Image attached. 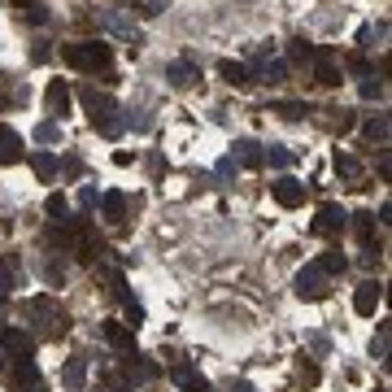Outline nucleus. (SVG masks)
Masks as SVG:
<instances>
[{"label": "nucleus", "instance_id": "393cba45", "mask_svg": "<svg viewBox=\"0 0 392 392\" xmlns=\"http://www.w3.org/2000/svg\"><path fill=\"white\" fill-rule=\"evenodd\" d=\"M275 113H284V118H305V105H297V101H284V105H275Z\"/></svg>", "mask_w": 392, "mask_h": 392}, {"label": "nucleus", "instance_id": "4be33fe9", "mask_svg": "<svg viewBox=\"0 0 392 392\" xmlns=\"http://www.w3.org/2000/svg\"><path fill=\"white\" fill-rule=\"evenodd\" d=\"M236 149H240V161H244V166H261V153H257L253 140H240Z\"/></svg>", "mask_w": 392, "mask_h": 392}, {"label": "nucleus", "instance_id": "6e6552de", "mask_svg": "<svg viewBox=\"0 0 392 392\" xmlns=\"http://www.w3.org/2000/svg\"><path fill=\"white\" fill-rule=\"evenodd\" d=\"M79 96H83V105H88V118H92V122H105L109 113H113V101H109L105 92H96V88H83Z\"/></svg>", "mask_w": 392, "mask_h": 392}, {"label": "nucleus", "instance_id": "f03ea898", "mask_svg": "<svg viewBox=\"0 0 392 392\" xmlns=\"http://www.w3.org/2000/svg\"><path fill=\"white\" fill-rule=\"evenodd\" d=\"M327 284H332V275H322L318 266H305L297 275V297L301 301H322L327 297Z\"/></svg>", "mask_w": 392, "mask_h": 392}, {"label": "nucleus", "instance_id": "bb28decb", "mask_svg": "<svg viewBox=\"0 0 392 392\" xmlns=\"http://www.w3.org/2000/svg\"><path fill=\"white\" fill-rule=\"evenodd\" d=\"M13 288V261H0V297Z\"/></svg>", "mask_w": 392, "mask_h": 392}, {"label": "nucleus", "instance_id": "9b49d317", "mask_svg": "<svg viewBox=\"0 0 392 392\" xmlns=\"http://www.w3.org/2000/svg\"><path fill=\"white\" fill-rule=\"evenodd\" d=\"M170 379H174L179 388H183V392H209V384H205L192 366H174V370H170Z\"/></svg>", "mask_w": 392, "mask_h": 392}, {"label": "nucleus", "instance_id": "a211bd4d", "mask_svg": "<svg viewBox=\"0 0 392 392\" xmlns=\"http://www.w3.org/2000/svg\"><path fill=\"white\" fill-rule=\"evenodd\" d=\"M336 174L357 179V174H362V161H357V157H349V153H336Z\"/></svg>", "mask_w": 392, "mask_h": 392}, {"label": "nucleus", "instance_id": "f704fd0d", "mask_svg": "<svg viewBox=\"0 0 392 392\" xmlns=\"http://www.w3.org/2000/svg\"><path fill=\"white\" fill-rule=\"evenodd\" d=\"M375 392H388V388H375Z\"/></svg>", "mask_w": 392, "mask_h": 392}, {"label": "nucleus", "instance_id": "412c9836", "mask_svg": "<svg viewBox=\"0 0 392 392\" xmlns=\"http://www.w3.org/2000/svg\"><path fill=\"white\" fill-rule=\"evenodd\" d=\"M44 209H48V214H53V218H65V214H70V201H65L61 192H53V196H48V201H44Z\"/></svg>", "mask_w": 392, "mask_h": 392}, {"label": "nucleus", "instance_id": "6ab92c4d", "mask_svg": "<svg viewBox=\"0 0 392 392\" xmlns=\"http://www.w3.org/2000/svg\"><path fill=\"white\" fill-rule=\"evenodd\" d=\"M314 266H318L322 275H340V270H345V266H349V261H345V257H340V253H327V257H318V261H314Z\"/></svg>", "mask_w": 392, "mask_h": 392}, {"label": "nucleus", "instance_id": "473e14b6", "mask_svg": "<svg viewBox=\"0 0 392 392\" xmlns=\"http://www.w3.org/2000/svg\"><path fill=\"white\" fill-rule=\"evenodd\" d=\"M236 392H253V388H249V384H236Z\"/></svg>", "mask_w": 392, "mask_h": 392}, {"label": "nucleus", "instance_id": "dca6fc26", "mask_svg": "<svg viewBox=\"0 0 392 392\" xmlns=\"http://www.w3.org/2000/svg\"><path fill=\"white\" fill-rule=\"evenodd\" d=\"M105 340H109L113 349H126L131 353V332H126L122 322H105Z\"/></svg>", "mask_w": 392, "mask_h": 392}, {"label": "nucleus", "instance_id": "39448f33", "mask_svg": "<svg viewBox=\"0 0 392 392\" xmlns=\"http://www.w3.org/2000/svg\"><path fill=\"white\" fill-rule=\"evenodd\" d=\"M345 222H349V214L340 205H322L314 218V236H336V231H345Z\"/></svg>", "mask_w": 392, "mask_h": 392}, {"label": "nucleus", "instance_id": "423d86ee", "mask_svg": "<svg viewBox=\"0 0 392 392\" xmlns=\"http://www.w3.org/2000/svg\"><path fill=\"white\" fill-rule=\"evenodd\" d=\"M26 157L22 149V136L13 126H0V166H18V161Z\"/></svg>", "mask_w": 392, "mask_h": 392}, {"label": "nucleus", "instance_id": "a878e982", "mask_svg": "<svg viewBox=\"0 0 392 392\" xmlns=\"http://www.w3.org/2000/svg\"><path fill=\"white\" fill-rule=\"evenodd\" d=\"M57 136H61V131H57V122H44V126L35 131V140H40V144H57Z\"/></svg>", "mask_w": 392, "mask_h": 392}, {"label": "nucleus", "instance_id": "9d476101", "mask_svg": "<svg viewBox=\"0 0 392 392\" xmlns=\"http://www.w3.org/2000/svg\"><path fill=\"white\" fill-rule=\"evenodd\" d=\"M314 79H318L322 88H336L340 83V65L327 57V53H314Z\"/></svg>", "mask_w": 392, "mask_h": 392}, {"label": "nucleus", "instance_id": "f257e3e1", "mask_svg": "<svg viewBox=\"0 0 392 392\" xmlns=\"http://www.w3.org/2000/svg\"><path fill=\"white\" fill-rule=\"evenodd\" d=\"M61 61H65V65H74V70H105V65L113 61V53H109V44L88 40V44H70V48H61Z\"/></svg>", "mask_w": 392, "mask_h": 392}, {"label": "nucleus", "instance_id": "c85d7f7f", "mask_svg": "<svg viewBox=\"0 0 392 392\" xmlns=\"http://www.w3.org/2000/svg\"><path fill=\"white\" fill-rule=\"evenodd\" d=\"M301 379H305L309 388H314V384L322 379V375H318V366H314V362H305V357H301Z\"/></svg>", "mask_w": 392, "mask_h": 392}, {"label": "nucleus", "instance_id": "1a4fd4ad", "mask_svg": "<svg viewBox=\"0 0 392 392\" xmlns=\"http://www.w3.org/2000/svg\"><path fill=\"white\" fill-rule=\"evenodd\" d=\"M44 101H48V113H53V118H65V113H70V88H65L61 79H53L48 92H44Z\"/></svg>", "mask_w": 392, "mask_h": 392}, {"label": "nucleus", "instance_id": "20e7f679", "mask_svg": "<svg viewBox=\"0 0 392 392\" xmlns=\"http://www.w3.org/2000/svg\"><path fill=\"white\" fill-rule=\"evenodd\" d=\"M270 192H275V201H279L284 209H301V205H305V183H297L292 174L275 179V183H270Z\"/></svg>", "mask_w": 392, "mask_h": 392}, {"label": "nucleus", "instance_id": "b1692460", "mask_svg": "<svg viewBox=\"0 0 392 392\" xmlns=\"http://www.w3.org/2000/svg\"><path fill=\"white\" fill-rule=\"evenodd\" d=\"M261 161H270V166H288V161H292V153H288V149H279V144H270V153L261 157Z\"/></svg>", "mask_w": 392, "mask_h": 392}, {"label": "nucleus", "instance_id": "7c9ffc66", "mask_svg": "<svg viewBox=\"0 0 392 392\" xmlns=\"http://www.w3.org/2000/svg\"><path fill=\"white\" fill-rule=\"evenodd\" d=\"M79 205L92 209V205H96V188H83V192H79Z\"/></svg>", "mask_w": 392, "mask_h": 392}, {"label": "nucleus", "instance_id": "0eeeda50", "mask_svg": "<svg viewBox=\"0 0 392 392\" xmlns=\"http://www.w3.org/2000/svg\"><path fill=\"white\" fill-rule=\"evenodd\" d=\"M0 345H5L13 357H31V353H35V340H31L22 327H5V332H0Z\"/></svg>", "mask_w": 392, "mask_h": 392}, {"label": "nucleus", "instance_id": "f8f14e48", "mask_svg": "<svg viewBox=\"0 0 392 392\" xmlns=\"http://www.w3.org/2000/svg\"><path fill=\"white\" fill-rule=\"evenodd\" d=\"M101 209H105V218H109V222H122V218H126V196H122V192L101 196Z\"/></svg>", "mask_w": 392, "mask_h": 392}, {"label": "nucleus", "instance_id": "ddd939ff", "mask_svg": "<svg viewBox=\"0 0 392 392\" xmlns=\"http://www.w3.org/2000/svg\"><path fill=\"white\" fill-rule=\"evenodd\" d=\"M31 170H35L40 179H53V174L61 170V161H57L53 153H31Z\"/></svg>", "mask_w": 392, "mask_h": 392}, {"label": "nucleus", "instance_id": "cd10ccee", "mask_svg": "<svg viewBox=\"0 0 392 392\" xmlns=\"http://www.w3.org/2000/svg\"><path fill=\"white\" fill-rule=\"evenodd\" d=\"M284 74H288V61H270L266 65V79H270V83H284Z\"/></svg>", "mask_w": 392, "mask_h": 392}, {"label": "nucleus", "instance_id": "c756f323", "mask_svg": "<svg viewBox=\"0 0 392 392\" xmlns=\"http://www.w3.org/2000/svg\"><path fill=\"white\" fill-rule=\"evenodd\" d=\"M292 57H297V61H301V57H305V61H314V48H309L305 40H292Z\"/></svg>", "mask_w": 392, "mask_h": 392}, {"label": "nucleus", "instance_id": "2f4dec72", "mask_svg": "<svg viewBox=\"0 0 392 392\" xmlns=\"http://www.w3.org/2000/svg\"><path fill=\"white\" fill-rule=\"evenodd\" d=\"M113 392H131V388H126V384H113Z\"/></svg>", "mask_w": 392, "mask_h": 392}, {"label": "nucleus", "instance_id": "f3484780", "mask_svg": "<svg viewBox=\"0 0 392 392\" xmlns=\"http://www.w3.org/2000/svg\"><path fill=\"white\" fill-rule=\"evenodd\" d=\"M83 379H88V362H83V357H74V362L65 366V388H83Z\"/></svg>", "mask_w": 392, "mask_h": 392}, {"label": "nucleus", "instance_id": "7ed1b4c3", "mask_svg": "<svg viewBox=\"0 0 392 392\" xmlns=\"http://www.w3.org/2000/svg\"><path fill=\"white\" fill-rule=\"evenodd\" d=\"M379 305H384V284H379V279L357 284V292H353V309H357V314H362V318H370Z\"/></svg>", "mask_w": 392, "mask_h": 392}, {"label": "nucleus", "instance_id": "72a5a7b5", "mask_svg": "<svg viewBox=\"0 0 392 392\" xmlns=\"http://www.w3.org/2000/svg\"><path fill=\"white\" fill-rule=\"evenodd\" d=\"M0 370H5V353H0Z\"/></svg>", "mask_w": 392, "mask_h": 392}, {"label": "nucleus", "instance_id": "4468645a", "mask_svg": "<svg viewBox=\"0 0 392 392\" xmlns=\"http://www.w3.org/2000/svg\"><path fill=\"white\" fill-rule=\"evenodd\" d=\"M218 74H222L231 88H244V83H249V65H240V61H222Z\"/></svg>", "mask_w": 392, "mask_h": 392}, {"label": "nucleus", "instance_id": "aec40b11", "mask_svg": "<svg viewBox=\"0 0 392 392\" xmlns=\"http://www.w3.org/2000/svg\"><path fill=\"white\" fill-rule=\"evenodd\" d=\"M362 136H366V140H379V144H384V140H388V118H370V122L362 126Z\"/></svg>", "mask_w": 392, "mask_h": 392}, {"label": "nucleus", "instance_id": "2eb2a0df", "mask_svg": "<svg viewBox=\"0 0 392 392\" xmlns=\"http://www.w3.org/2000/svg\"><path fill=\"white\" fill-rule=\"evenodd\" d=\"M166 79H170L174 88H188L192 83V61H170L166 65Z\"/></svg>", "mask_w": 392, "mask_h": 392}, {"label": "nucleus", "instance_id": "5701e85b", "mask_svg": "<svg viewBox=\"0 0 392 392\" xmlns=\"http://www.w3.org/2000/svg\"><path fill=\"white\" fill-rule=\"evenodd\" d=\"M18 384H40V370H35L31 357H22V362H18Z\"/></svg>", "mask_w": 392, "mask_h": 392}]
</instances>
